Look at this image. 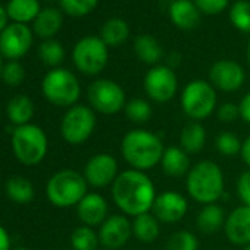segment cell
Listing matches in <instances>:
<instances>
[{"mask_svg":"<svg viewBox=\"0 0 250 250\" xmlns=\"http://www.w3.org/2000/svg\"><path fill=\"white\" fill-rule=\"evenodd\" d=\"M112 199L116 208L127 216L152 212L156 200V187L143 171L127 169L119 172L112 184Z\"/></svg>","mask_w":250,"mask_h":250,"instance_id":"obj_1","label":"cell"},{"mask_svg":"<svg viewBox=\"0 0 250 250\" xmlns=\"http://www.w3.org/2000/svg\"><path fill=\"white\" fill-rule=\"evenodd\" d=\"M164 152L165 146L161 137L143 128L128 131L121 142V153L124 161L131 167V169L143 172L161 164Z\"/></svg>","mask_w":250,"mask_h":250,"instance_id":"obj_2","label":"cell"},{"mask_svg":"<svg viewBox=\"0 0 250 250\" xmlns=\"http://www.w3.org/2000/svg\"><path fill=\"white\" fill-rule=\"evenodd\" d=\"M224 172L213 161H200L186 175V190L200 205L216 203L224 196Z\"/></svg>","mask_w":250,"mask_h":250,"instance_id":"obj_3","label":"cell"},{"mask_svg":"<svg viewBox=\"0 0 250 250\" xmlns=\"http://www.w3.org/2000/svg\"><path fill=\"white\" fill-rule=\"evenodd\" d=\"M88 184L83 174L74 169H62L50 177L46 186L49 202L56 208L77 206L87 194Z\"/></svg>","mask_w":250,"mask_h":250,"instance_id":"obj_4","label":"cell"},{"mask_svg":"<svg viewBox=\"0 0 250 250\" xmlns=\"http://www.w3.org/2000/svg\"><path fill=\"white\" fill-rule=\"evenodd\" d=\"M47 136L36 124H27L15 127L12 133V150L22 165H39L47 155Z\"/></svg>","mask_w":250,"mask_h":250,"instance_id":"obj_5","label":"cell"},{"mask_svg":"<svg viewBox=\"0 0 250 250\" xmlns=\"http://www.w3.org/2000/svg\"><path fill=\"white\" fill-rule=\"evenodd\" d=\"M42 91L52 104L59 107H72L80 99L81 85L78 78L69 69L53 68L43 78Z\"/></svg>","mask_w":250,"mask_h":250,"instance_id":"obj_6","label":"cell"},{"mask_svg":"<svg viewBox=\"0 0 250 250\" xmlns=\"http://www.w3.org/2000/svg\"><path fill=\"white\" fill-rule=\"evenodd\" d=\"M216 90L205 80L190 81L181 91V109L187 118L196 122H202L209 118L216 109Z\"/></svg>","mask_w":250,"mask_h":250,"instance_id":"obj_7","label":"cell"},{"mask_svg":"<svg viewBox=\"0 0 250 250\" xmlns=\"http://www.w3.org/2000/svg\"><path fill=\"white\" fill-rule=\"evenodd\" d=\"M109 61V47L97 36L80 39L72 49V62L84 75L100 74Z\"/></svg>","mask_w":250,"mask_h":250,"instance_id":"obj_8","label":"cell"},{"mask_svg":"<svg viewBox=\"0 0 250 250\" xmlns=\"http://www.w3.org/2000/svg\"><path fill=\"white\" fill-rule=\"evenodd\" d=\"M96 124V113L91 107L84 104H75L69 107L62 118L61 134L66 143L78 146L91 137Z\"/></svg>","mask_w":250,"mask_h":250,"instance_id":"obj_9","label":"cell"},{"mask_svg":"<svg viewBox=\"0 0 250 250\" xmlns=\"http://www.w3.org/2000/svg\"><path fill=\"white\" fill-rule=\"evenodd\" d=\"M87 97L93 110L103 115H115L127 104L124 88L113 80L99 78L87 90Z\"/></svg>","mask_w":250,"mask_h":250,"instance_id":"obj_10","label":"cell"},{"mask_svg":"<svg viewBox=\"0 0 250 250\" xmlns=\"http://www.w3.org/2000/svg\"><path fill=\"white\" fill-rule=\"evenodd\" d=\"M143 87L150 100L156 103H167L177 96L178 78L171 66L155 65L146 72Z\"/></svg>","mask_w":250,"mask_h":250,"instance_id":"obj_11","label":"cell"},{"mask_svg":"<svg viewBox=\"0 0 250 250\" xmlns=\"http://www.w3.org/2000/svg\"><path fill=\"white\" fill-rule=\"evenodd\" d=\"M33 46V31L25 24H9L0 33V55L17 61L28 53Z\"/></svg>","mask_w":250,"mask_h":250,"instance_id":"obj_12","label":"cell"},{"mask_svg":"<svg viewBox=\"0 0 250 250\" xmlns=\"http://www.w3.org/2000/svg\"><path fill=\"white\" fill-rule=\"evenodd\" d=\"M244 80L246 72L243 66L231 59L216 61L209 69V83L215 87V90L234 93L243 87Z\"/></svg>","mask_w":250,"mask_h":250,"instance_id":"obj_13","label":"cell"},{"mask_svg":"<svg viewBox=\"0 0 250 250\" xmlns=\"http://www.w3.org/2000/svg\"><path fill=\"white\" fill-rule=\"evenodd\" d=\"M83 175L91 187L103 188L112 186L119 175L118 162L109 153H97L87 161Z\"/></svg>","mask_w":250,"mask_h":250,"instance_id":"obj_14","label":"cell"},{"mask_svg":"<svg viewBox=\"0 0 250 250\" xmlns=\"http://www.w3.org/2000/svg\"><path fill=\"white\" fill-rule=\"evenodd\" d=\"M133 235V224L127 215H109L99 228L100 244L106 250H118L128 243Z\"/></svg>","mask_w":250,"mask_h":250,"instance_id":"obj_15","label":"cell"},{"mask_svg":"<svg viewBox=\"0 0 250 250\" xmlns=\"http://www.w3.org/2000/svg\"><path fill=\"white\" fill-rule=\"evenodd\" d=\"M188 210L187 199L178 191H164L156 196V200L152 208V213L158 218L159 222L175 224L181 221Z\"/></svg>","mask_w":250,"mask_h":250,"instance_id":"obj_16","label":"cell"},{"mask_svg":"<svg viewBox=\"0 0 250 250\" xmlns=\"http://www.w3.org/2000/svg\"><path fill=\"white\" fill-rule=\"evenodd\" d=\"M225 235L235 246L250 244V206L241 205L232 209L225 218Z\"/></svg>","mask_w":250,"mask_h":250,"instance_id":"obj_17","label":"cell"},{"mask_svg":"<svg viewBox=\"0 0 250 250\" xmlns=\"http://www.w3.org/2000/svg\"><path fill=\"white\" fill-rule=\"evenodd\" d=\"M109 212V206L106 199L99 193H87L84 199L77 205V215L83 225L87 227H100Z\"/></svg>","mask_w":250,"mask_h":250,"instance_id":"obj_18","label":"cell"},{"mask_svg":"<svg viewBox=\"0 0 250 250\" xmlns=\"http://www.w3.org/2000/svg\"><path fill=\"white\" fill-rule=\"evenodd\" d=\"M168 15L171 22L181 31L194 30L202 18V12L193 0H172L168 8Z\"/></svg>","mask_w":250,"mask_h":250,"instance_id":"obj_19","label":"cell"},{"mask_svg":"<svg viewBox=\"0 0 250 250\" xmlns=\"http://www.w3.org/2000/svg\"><path fill=\"white\" fill-rule=\"evenodd\" d=\"M161 167L164 174L172 178L184 177L190 171V156L188 153L178 146L165 147V152L161 159Z\"/></svg>","mask_w":250,"mask_h":250,"instance_id":"obj_20","label":"cell"},{"mask_svg":"<svg viewBox=\"0 0 250 250\" xmlns=\"http://www.w3.org/2000/svg\"><path fill=\"white\" fill-rule=\"evenodd\" d=\"M63 25V15L56 8H44L40 11L33 22V31L36 36L44 40H50L56 36Z\"/></svg>","mask_w":250,"mask_h":250,"instance_id":"obj_21","label":"cell"},{"mask_svg":"<svg viewBox=\"0 0 250 250\" xmlns=\"http://www.w3.org/2000/svg\"><path fill=\"white\" fill-rule=\"evenodd\" d=\"M134 53L137 59L146 65H159L164 50L159 42L150 34H140L134 40Z\"/></svg>","mask_w":250,"mask_h":250,"instance_id":"obj_22","label":"cell"},{"mask_svg":"<svg viewBox=\"0 0 250 250\" xmlns=\"http://www.w3.org/2000/svg\"><path fill=\"white\" fill-rule=\"evenodd\" d=\"M104 44L107 47H118L122 46L125 42L130 37V25L128 22L119 18V17H113L109 18L100 30V36H99Z\"/></svg>","mask_w":250,"mask_h":250,"instance_id":"obj_23","label":"cell"},{"mask_svg":"<svg viewBox=\"0 0 250 250\" xmlns=\"http://www.w3.org/2000/svg\"><path fill=\"white\" fill-rule=\"evenodd\" d=\"M196 224H197V228L205 234L216 232L225 224V212L216 203L203 205V208L197 213Z\"/></svg>","mask_w":250,"mask_h":250,"instance_id":"obj_24","label":"cell"},{"mask_svg":"<svg viewBox=\"0 0 250 250\" xmlns=\"http://www.w3.org/2000/svg\"><path fill=\"white\" fill-rule=\"evenodd\" d=\"M6 113L11 122L15 127L30 124L33 115H34V103L33 100L25 94H18L12 97L6 106Z\"/></svg>","mask_w":250,"mask_h":250,"instance_id":"obj_25","label":"cell"},{"mask_svg":"<svg viewBox=\"0 0 250 250\" xmlns=\"http://www.w3.org/2000/svg\"><path fill=\"white\" fill-rule=\"evenodd\" d=\"M40 2L39 0H9L6 6V12L9 20L17 24H28L34 22L37 15L40 14Z\"/></svg>","mask_w":250,"mask_h":250,"instance_id":"obj_26","label":"cell"},{"mask_svg":"<svg viewBox=\"0 0 250 250\" xmlns=\"http://www.w3.org/2000/svg\"><path fill=\"white\" fill-rule=\"evenodd\" d=\"M180 147H183L188 155L199 153L206 145V130L202 122L191 121L181 130L180 134Z\"/></svg>","mask_w":250,"mask_h":250,"instance_id":"obj_27","label":"cell"},{"mask_svg":"<svg viewBox=\"0 0 250 250\" xmlns=\"http://www.w3.org/2000/svg\"><path fill=\"white\" fill-rule=\"evenodd\" d=\"M133 235L142 243H152L159 237L161 222L152 212L142 213L133 219Z\"/></svg>","mask_w":250,"mask_h":250,"instance_id":"obj_28","label":"cell"},{"mask_svg":"<svg viewBox=\"0 0 250 250\" xmlns=\"http://www.w3.org/2000/svg\"><path fill=\"white\" fill-rule=\"evenodd\" d=\"M6 194L12 202L27 205L34 199V186L27 178L15 175L6 183Z\"/></svg>","mask_w":250,"mask_h":250,"instance_id":"obj_29","label":"cell"},{"mask_svg":"<svg viewBox=\"0 0 250 250\" xmlns=\"http://www.w3.org/2000/svg\"><path fill=\"white\" fill-rule=\"evenodd\" d=\"M99 244V232H96L91 227H77L71 234V246L74 250H97Z\"/></svg>","mask_w":250,"mask_h":250,"instance_id":"obj_30","label":"cell"},{"mask_svg":"<svg viewBox=\"0 0 250 250\" xmlns=\"http://www.w3.org/2000/svg\"><path fill=\"white\" fill-rule=\"evenodd\" d=\"M229 21L237 31L243 34H250V2L249 0H237V2L231 5Z\"/></svg>","mask_w":250,"mask_h":250,"instance_id":"obj_31","label":"cell"},{"mask_svg":"<svg viewBox=\"0 0 250 250\" xmlns=\"http://www.w3.org/2000/svg\"><path fill=\"white\" fill-rule=\"evenodd\" d=\"M124 113L134 124H146L150 121L153 115V109L147 100L136 97L127 102V104L124 107Z\"/></svg>","mask_w":250,"mask_h":250,"instance_id":"obj_32","label":"cell"},{"mask_svg":"<svg viewBox=\"0 0 250 250\" xmlns=\"http://www.w3.org/2000/svg\"><path fill=\"white\" fill-rule=\"evenodd\" d=\"M39 56L46 65L56 68L65 59V49L59 42H56L53 39L44 40L39 46Z\"/></svg>","mask_w":250,"mask_h":250,"instance_id":"obj_33","label":"cell"},{"mask_svg":"<svg viewBox=\"0 0 250 250\" xmlns=\"http://www.w3.org/2000/svg\"><path fill=\"white\" fill-rule=\"evenodd\" d=\"M59 5L66 15L72 18H81L97 8L99 0H59Z\"/></svg>","mask_w":250,"mask_h":250,"instance_id":"obj_34","label":"cell"},{"mask_svg":"<svg viewBox=\"0 0 250 250\" xmlns=\"http://www.w3.org/2000/svg\"><path fill=\"white\" fill-rule=\"evenodd\" d=\"M197 249H199L197 237L187 229H180L174 232L167 243V250H197Z\"/></svg>","mask_w":250,"mask_h":250,"instance_id":"obj_35","label":"cell"},{"mask_svg":"<svg viewBox=\"0 0 250 250\" xmlns=\"http://www.w3.org/2000/svg\"><path fill=\"white\" fill-rule=\"evenodd\" d=\"M241 143L240 139L237 136H234L232 133H221L216 140H215V146H216V150L224 155V156H228V158H232L235 156L237 153H240L241 150Z\"/></svg>","mask_w":250,"mask_h":250,"instance_id":"obj_36","label":"cell"},{"mask_svg":"<svg viewBox=\"0 0 250 250\" xmlns=\"http://www.w3.org/2000/svg\"><path fill=\"white\" fill-rule=\"evenodd\" d=\"M2 81L11 87H17L20 84H22L24 78H25V69L24 66L17 62V61H11L6 65H3L2 69V75H0Z\"/></svg>","mask_w":250,"mask_h":250,"instance_id":"obj_37","label":"cell"},{"mask_svg":"<svg viewBox=\"0 0 250 250\" xmlns=\"http://www.w3.org/2000/svg\"><path fill=\"white\" fill-rule=\"evenodd\" d=\"M193 2L205 15H218L229 5V0H193Z\"/></svg>","mask_w":250,"mask_h":250,"instance_id":"obj_38","label":"cell"},{"mask_svg":"<svg viewBox=\"0 0 250 250\" xmlns=\"http://www.w3.org/2000/svg\"><path fill=\"white\" fill-rule=\"evenodd\" d=\"M216 115L221 122H225V124L234 122L237 118H240L238 104H235L232 102H225V103L219 104V107L216 109Z\"/></svg>","mask_w":250,"mask_h":250,"instance_id":"obj_39","label":"cell"},{"mask_svg":"<svg viewBox=\"0 0 250 250\" xmlns=\"http://www.w3.org/2000/svg\"><path fill=\"white\" fill-rule=\"evenodd\" d=\"M237 194L243 205L250 206V169L241 172L237 180Z\"/></svg>","mask_w":250,"mask_h":250,"instance_id":"obj_40","label":"cell"},{"mask_svg":"<svg viewBox=\"0 0 250 250\" xmlns=\"http://www.w3.org/2000/svg\"><path fill=\"white\" fill-rule=\"evenodd\" d=\"M238 109H240V118L244 122L250 124V91L241 97V100L238 103Z\"/></svg>","mask_w":250,"mask_h":250,"instance_id":"obj_41","label":"cell"},{"mask_svg":"<svg viewBox=\"0 0 250 250\" xmlns=\"http://www.w3.org/2000/svg\"><path fill=\"white\" fill-rule=\"evenodd\" d=\"M240 155L244 161V164L249 167L250 169V136L246 137V140L241 143V150H240Z\"/></svg>","mask_w":250,"mask_h":250,"instance_id":"obj_42","label":"cell"},{"mask_svg":"<svg viewBox=\"0 0 250 250\" xmlns=\"http://www.w3.org/2000/svg\"><path fill=\"white\" fill-rule=\"evenodd\" d=\"M0 250H11V237L5 227L0 225Z\"/></svg>","mask_w":250,"mask_h":250,"instance_id":"obj_43","label":"cell"},{"mask_svg":"<svg viewBox=\"0 0 250 250\" xmlns=\"http://www.w3.org/2000/svg\"><path fill=\"white\" fill-rule=\"evenodd\" d=\"M8 12H6V8H3L0 5V33H2L9 24H8Z\"/></svg>","mask_w":250,"mask_h":250,"instance_id":"obj_44","label":"cell"},{"mask_svg":"<svg viewBox=\"0 0 250 250\" xmlns=\"http://www.w3.org/2000/svg\"><path fill=\"white\" fill-rule=\"evenodd\" d=\"M247 62L250 65V40H249V44H247Z\"/></svg>","mask_w":250,"mask_h":250,"instance_id":"obj_45","label":"cell"},{"mask_svg":"<svg viewBox=\"0 0 250 250\" xmlns=\"http://www.w3.org/2000/svg\"><path fill=\"white\" fill-rule=\"evenodd\" d=\"M2 69H3V62H2V55H0V75H2Z\"/></svg>","mask_w":250,"mask_h":250,"instance_id":"obj_46","label":"cell"},{"mask_svg":"<svg viewBox=\"0 0 250 250\" xmlns=\"http://www.w3.org/2000/svg\"><path fill=\"white\" fill-rule=\"evenodd\" d=\"M14 250H28L27 247H18V249H14Z\"/></svg>","mask_w":250,"mask_h":250,"instance_id":"obj_47","label":"cell"},{"mask_svg":"<svg viewBox=\"0 0 250 250\" xmlns=\"http://www.w3.org/2000/svg\"><path fill=\"white\" fill-rule=\"evenodd\" d=\"M243 250H250V244H247V246H244V247H243Z\"/></svg>","mask_w":250,"mask_h":250,"instance_id":"obj_48","label":"cell"}]
</instances>
